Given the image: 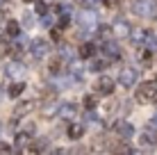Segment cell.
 <instances>
[{
	"instance_id": "obj_1",
	"label": "cell",
	"mask_w": 157,
	"mask_h": 155,
	"mask_svg": "<svg viewBox=\"0 0 157 155\" xmlns=\"http://www.w3.org/2000/svg\"><path fill=\"white\" fill-rule=\"evenodd\" d=\"M130 9L137 16L150 18V16H155V0H132V2H130Z\"/></svg>"
},
{
	"instance_id": "obj_2",
	"label": "cell",
	"mask_w": 157,
	"mask_h": 155,
	"mask_svg": "<svg viewBox=\"0 0 157 155\" xmlns=\"http://www.w3.org/2000/svg\"><path fill=\"white\" fill-rule=\"evenodd\" d=\"M137 80H139V71H137L134 66H123L121 73H118V84H121L123 89L134 87V84H137Z\"/></svg>"
},
{
	"instance_id": "obj_3",
	"label": "cell",
	"mask_w": 157,
	"mask_h": 155,
	"mask_svg": "<svg viewBox=\"0 0 157 155\" xmlns=\"http://www.w3.org/2000/svg\"><path fill=\"white\" fill-rule=\"evenodd\" d=\"M157 98V82H144L137 89V100L139 103H153Z\"/></svg>"
},
{
	"instance_id": "obj_4",
	"label": "cell",
	"mask_w": 157,
	"mask_h": 155,
	"mask_svg": "<svg viewBox=\"0 0 157 155\" xmlns=\"http://www.w3.org/2000/svg\"><path fill=\"white\" fill-rule=\"evenodd\" d=\"M78 23L82 25V30H84V32H91V30H96V25H98V16H96L94 9L84 7V12L78 16Z\"/></svg>"
},
{
	"instance_id": "obj_5",
	"label": "cell",
	"mask_w": 157,
	"mask_h": 155,
	"mask_svg": "<svg viewBox=\"0 0 157 155\" xmlns=\"http://www.w3.org/2000/svg\"><path fill=\"white\" fill-rule=\"evenodd\" d=\"M30 52H32V57H34V60H43V57L50 52V44H48L46 39H32Z\"/></svg>"
},
{
	"instance_id": "obj_6",
	"label": "cell",
	"mask_w": 157,
	"mask_h": 155,
	"mask_svg": "<svg viewBox=\"0 0 157 155\" xmlns=\"http://www.w3.org/2000/svg\"><path fill=\"white\" fill-rule=\"evenodd\" d=\"M130 41H132V46H137V48H141L146 46V41H148V37H150V32L148 30H144V28H139V30H130Z\"/></svg>"
},
{
	"instance_id": "obj_7",
	"label": "cell",
	"mask_w": 157,
	"mask_h": 155,
	"mask_svg": "<svg viewBox=\"0 0 157 155\" xmlns=\"http://www.w3.org/2000/svg\"><path fill=\"white\" fill-rule=\"evenodd\" d=\"M75 114H78V107H75L73 103H62L57 107V116H59V119H64V121H73Z\"/></svg>"
},
{
	"instance_id": "obj_8",
	"label": "cell",
	"mask_w": 157,
	"mask_h": 155,
	"mask_svg": "<svg viewBox=\"0 0 157 155\" xmlns=\"http://www.w3.org/2000/svg\"><path fill=\"white\" fill-rule=\"evenodd\" d=\"M96 91L102 94V96H112V94H114V80L107 78V76L100 78L98 82H96Z\"/></svg>"
},
{
	"instance_id": "obj_9",
	"label": "cell",
	"mask_w": 157,
	"mask_h": 155,
	"mask_svg": "<svg viewBox=\"0 0 157 155\" xmlns=\"http://www.w3.org/2000/svg\"><path fill=\"white\" fill-rule=\"evenodd\" d=\"M102 50H105V60H107V62H114V60L121 57V50H118V44H116V41H109V39H107L105 46H102Z\"/></svg>"
},
{
	"instance_id": "obj_10",
	"label": "cell",
	"mask_w": 157,
	"mask_h": 155,
	"mask_svg": "<svg viewBox=\"0 0 157 155\" xmlns=\"http://www.w3.org/2000/svg\"><path fill=\"white\" fill-rule=\"evenodd\" d=\"M114 130H116L118 137H123V139H130V137L134 135V128H132V123H128V121H116Z\"/></svg>"
},
{
	"instance_id": "obj_11",
	"label": "cell",
	"mask_w": 157,
	"mask_h": 155,
	"mask_svg": "<svg viewBox=\"0 0 157 155\" xmlns=\"http://www.w3.org/2000/svg\"><path fill=\"white\" fill-rule=\"evenodd\" d=\"M139 144L146 146V148H150V146H155V144H157V137H155L153 128H148V130H144L141 135H139Z\"/></svg>"
},
{
	"instance_id": "obj_12",
	"label": "cell",
	"mask_w": 157,
	"mask_h": 155,
	"mask_svg": "<svg viewBox=\"0 0 157 155\" xmlns=\"http://www.w3.org/2000/svg\"><path fill=\"white\" fill-rule=\"evenodd\" d=\"M130 30H132V28H130V23H128L125 18H116L114 25H112V32H116L118 37H128Z\"/></svg>"
},
{
	"instance_id": "obj_13",
	"label": "cell",
	"mask_w": 157,
	"mask_h": 155,
	"mask_svg": "<svg viewBox=\"0 0 157 155\" xmlns=\"http://www.w3.org/2000/svg\"><path fill=\"white\" fill-rule=\"evenodd\" d=\"M5 73H7V78H21L25 73V66L21 62H9L7 68H5Z\"/></svg>"
},
{
	"instance_id": "obj_14",
	"label": "cell",
	"mask_w": 157,
	"mask_h": 155,
	"mask_svg": "<svg viewBox=\"0 0 157 155\" xmlns=\"http://www.w3.org/2000/svg\"><path fill=\"white\" fill-rule=\"evenodd\" d=\"M68 137L71 139H82V135L86 132V123H68Z\"/></svg>"
},
{
	"instance_id": "obj_15",
	"label": "cell",
	"mask_w": 157,
	"mask_h": 155,
	"mask_svg": "<svg viewBox=\"0 0 157 155\" xmlns=\"http://www.w3.org/2000/svg\"><path fill=\"white\" fill-rule=\"evenodd\" d=\"M30 141H32V132H28V130L18 132V135H16V139H14L16 148H28V146H30Z\"/></svg>"
},
{
	"instance_id": "obj_16",
	"label": "cell",
	"mask_w": 157,
	"mask_h": 155,
	"mask_svg": "<svg viewBox=\"0 0 157 155\" xmlns=\"http://www.w3.org/2000/svg\"><path fill=\"white\" fill-rule=\"evenodd\" d=\"M94 55H96V46L91 44V41H86V44L80 46V57H84V60H91Z\"/></svg>"
},
{
	"instance_id": "obj_17",
	"label": "cell",
	"mask_w": 157,
	"mask_h": 155,
	"mask_svg": "<svg viewBox=\"0 0 157 155\" xmlns=\"http://www.w3.org/2000/svg\"><path fill=\"white\" fill-rule=\"evenodd\" d=\"M7 37H12V39H18L21 37V23L18 21H7Z\"/></svg>"
},
{
	"instance_id": "obj_18",
	"label": "cell",
	"mask_w": 157,
	"mask_h": 155,
	"mask_svg": "<svg viewBox=\"0 0 157 155\" xmlns=\"http://www.w3.org/2000/svg\"><path fill=\"white\" fill-rule=\"evenodd\" d=\"M23 91H25V82H14L12 87L7 89V94L12 96V98H18V96L23 94Z\"/></svg>"
},
{
	"instance_id": "obj_19",
	"label": "cell",
	"mask_w": 157,
	"mask_h": 155,
	"mask_svg": "<svg viewBox=\"0 0 157 155\" xmlns=\"http://www.w3.org/2000/svg\"><path fill=\"white\" fill-rule=\"evenodd\" d=\"M105 66H107V60H94V62L89 64V71H94V73H100Z\"/></svg>"
},
{
	"instance_id": "obj_20",
	"label": "cell",
	"mask_w": 157,
	"mask_h": 155,
	"mask_svg": "<svg viewBox=\"0 0 157 155\" xmlns=\"http://www.w3.org/2000/svg\"><path fill=\"white\" fill-rule=\"evenodd\" d=\"M96 103H98V96H94V94L84 96V107L86 110H96Z\"/></svg>"
},
{
	"instance_id": "obj_21",
	"label": "cell",
	"mask_w": 157,
	"mask_h": 155,
	"mask_svg": "<svg viewBox=\"0 0 157 155\" xmlns=\"http://www.w3.org/2000/svg\"><path fill=\"white\" fill-rule=\"evenodd\" d=\"M57 107H59V105L48 103L46 107H41V114H43V116H55V114H57Z\"/></svg>"
},
{
	"instance_id": "obj_22",
	"label": "cell",
	"mask_w": 157,
	"mask_h": 155,
	"mask_svg": "<svg viewBox=\"0 0 157 155\" xmlns=\"http://www.w3.org/2000/svg\"><path fill=\"white\" fill-rule=\"evenodd\" d=\"M146 50H148V52H157V37L155 34L148 37V41H146Z\"/></svg>"
},
{
	"instance_id": "obj_23",
	"label": "cell",
	"mask_w": 157,
	"mask_h": 155,
	"mask_svg": "<svg viewBox=\"0 0 157 155\" xmlns=\"http://www.w3.org/2000/svg\"><path fill=\"white\" fill-rule=\"evenodd\" d=\"M30 110H32V103H21L18 107H16V116H23V114H28Z\"/></svg>"
},
{
	"instance_id": "obj_24",
	"label": "cell",
	"mask_w": 157,
	"mask_h": 155,
	"mask_svg": "<svg viewBox=\"0 0 157 155\" xmlns=\"http://www.w3.org/2000/svg\"><path fill=\"white\" fill-rule=\"evenodd\" d=\"M98 34H100V39H109V34H112V28L109 25H102V28H98Z\"/></svg>"
},
{
	"instance_id": "obj_25",
	"label": "cell",
	"mask_w": 157,
	"mask_h": 155,
	"mask_svg": "<svg viewBox=\"0 0 157 155\" xmlns=\"http://www.w3.org/2000/svg\"><path fill=\"white\" fill-rule=\"evenodd\" d=\"M73 57H75V55H73V48H62V60H64V62H71Z\"/></svg>"
},
{
	"instance_id": "obj_26",
	"label": "cell",
	"mask_w": 157,
	"mask_h": 155,
	"mask_svg": "<svg viewBox=\"0 0 157 155\" xmlns=\"http://www.w3.org/2000/svg\"><path fill=\"white\" fill-rule=\"evenodd\" d=\"M23 25H25V28H32V25H34V16H32V14H25V16H23Z\"/></svg>"
},
{
	"instance_id": "obj_27",
	"label": "cell",
	"mask_w": 157,
	"mask_h": 155,
	"mask_svg": "<svg viewBox=\"0 0 157 155\" xmlns=\"http://www.w3.org/2000/svg\"><path fill=\"white\" fill-rule=\"evenodd\" d=\"M102 2V0H82V5L84 7H89V9H94V7H98V5Z\"/></svg>"
},
{
	"instance_id": "obj_28",
	"label": "cell",
	"mask_w": 157,
	"mask_h": 155,
	"mask_svg": "<svg viewBox=\"0 0 157 155\" xmlns=\"http://www.w3.org/2000/svg\"><path fill=\"white\" fill-rule=\"evenodd\" d=\"M34 2H36V12H39V14H46V2H39V0H34Z\"/></svg>"
},
{
	"instance_id": "obj_29",
	"label": "cell",
	"mask_w": 157,
	"mask_h": 155,
	"mask_svg": "<svg viewBox=\"0 0 157 155\" xmlns=\"http://www.w3.org/2000/svg\"><path fill=\"white\" fill-rule=\"evenodd\" d=\"M43 25H46V28H50V25H52V16L43 14Z\"/></svg>"
},
{
	"instance_id": "obj_30",
	"label": "cell",
	"mask_w": 157,
	"mask_h": 155,
	"mask_svg": "<svg viewBox=\"0 0 157 155\" xmlns=\"http://www.w3.org/2000/svg\"><path fill=\"white\" fill-rule=\"evenodd\" d=\"M148 123H150V128H153V130H157V114L150 116V121H148Z\"/></svg>"
},
{
	"instance_id": "obj_31",
	"label": "cell",
	"mask_w": 157,
	"mask_h": 155,
	"mask_svg": "<svg viewBox=\"0 0 157 155\" xmlns=\"http://www.w3.org/2000/svg\"><path fill=\"white\" fill-rule=\"evenodd\" d=\"M9 151H12V146H9V144H2V141H0V153H9Z\"/></svg>"
},
{
	"instance_id": "obj_32",
	"label": "cell",
	"mask_w": 157,
	"mask_h": 155,
	"mask_svg": "<svg viewBox=\"0 0 157 155\" xmlns=\"http://www.w3.org/2000/svg\"><path fill=\"white\" fill-rule=\"evenodd\" d=\"M2 5H5V0H0V7H2Z\"/></svg>"
},
{
	"instance_id": "obj_33",
	"label": "cell",
	"mask_w": 157,
	"mask_h": 155,
	"mask_svg": "<svg viewBox=\"0 0 157 155\" xmlns=\"http://www.w3.org/2000/svg\"><path fill=\"white\" fill-rule=\"evenodd\" d=\"M25 2H34V0H25Z\"/></svg>"
},
{
	"instance_id": "obj_34",
	"label": "cell",
	"mask_w": 157,
	"mask_h": 155,
	"mask_svg": "<svg viewBox=\"0 0 157 155\" xmlns=\"http://www.w3.org/2000/svg\"><path fill=\"white\" fill-rule=\"evenodd\" d=\"M0 130H2V126H0Z\"/></svg>"
}]
</instances>
